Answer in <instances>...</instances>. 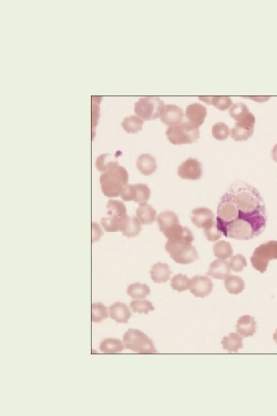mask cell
I'll return each mask as SVG.
<instances>
[{"instance_id":"9a60e30c","label":"cell","mask_w":277,"mask_h":416,"mask_svg":"<svg viewBox=\"0 0 277 416\" xmlns=\"http://www.w3.org/2000/svg\"><path fill=\"white\" fill-rule=\"evenodd\" d=\"M109 317L118 323H128L131 317L130 310L126 304L115 302L109 307Z\"/></svg>"},{"instance_id":"b9f144b4","label":"cell","mask_w":277,"mask_h":416,"mask_svg":"<svg viewBox=\"0 0 277 416\" xmlns=\"http://www.w3.org/2000/svg\"><path fill=\"white\" fill-rule=\"evenodd\" d=\"M273 340L277 344V329L275 330V333L273 334Z\"/></svg>"},{"instance_id":"8992f818","label":"cell","mask_w":277,"mask_h":416,"mask_svg":"<svg viewBox=\"0 0 277 416\" xmlns=\"http://www.w3.org/2000/svg\"><path fill=\"white\" fill-rule=\"evenodd\" d=\"M166 134L169 142L174 145L190 144L200 138L199 128L189 122L170 126Z\"/></svg>"},{"instance_id":"ba28073f","label":"cell","mask_w":277,"mask_h":416,"mask_svg":"<svg viewBox=\"0 0 277 416\" xmlns=\"http://www.w3.org/2000/svg\"><path fill=\"white\" fill-rule=\"evenodd\" d=\"M277 259V240H269L255 248L250 258L252 266L263 274L270 260Z\"/></svg>"},{"instance_id":"8d00e7d4","label":"cell","mask_w":277,"mask_h":416,"mask_svg":"<svg viewBox=\"0 0 277 416\" xmlns=\"http://www.w3.org/2000/svg\"><path fill=\"white\" fill-rule=\"evenodd\" d=\"M204 234L209 241L218 240L219 239L221 238L222 236L221 231H219L215 221L212 222V223L204 228Z\"/></svg>"},{"instance_id":"52a82bcc","label":"cell","mask_w":277,"mask_h":416,"mask_svg":"<svg viewBox=\"0 0 277 416\" xmlns=\"http://www.w3.org/2000/svg\"><path fill=\"white\" fill-rule=\"evenodd\" d=\"M166 105L159 97L140 98L134 105V112L143 120H152L161 117Z\"/></svg>"},{"instance_id":"74e56055","label":"cell","mask_w":277,"mask_h":416,"mask_svg":"<svg viewBox=\"0 0 277 416\" xmlns=\"http://www.w3.org/2000/svg\"><path fill=\"white\" fill-rule=\"evenodd\" d=\"M232 104V100L228 97H212L211 99V105L220 110H226Z\"/></svg>"},{"instance_id":"836d02e7","label":"cell","mask_w":277,"mask_h":416,"mask_svg":"<svg viewBox=\"0 0 277 416\" xmlns=\"http://www.w3.org/2000/svg\"><path fill=\"white\" fill-rule=\"evenodd\" d=\"M212 137L217 140H225L229 137L230 134L229 126L223 123L219 122L212 126Z\"/></svg>"},{"instance_id":"7a4b0ae2","label":"cell","mask_w":277,"mask_h":416,"mask_svg":"<svg viewBox=\"0 0 277 416\" xmlns=\"http://www.w3.org/2000/svg\"><path fill=\"white\" fill-rule=\"evenodd\" d=\"M163 234L168 238L165 249L174 261L180 264H188L198 259V252L192 244L194 235L189 228L179 223L166 230Z\"/></svg>"},{"instance_id":"603a6c76","label":"cell","mask_w":277,"mask_h":416,"mask_svg":"<svg viewBox=\"0 0 277 416\" xmlns=\"http://www.w3.org/2000/svg\"><path fill=\"white\" fill-rule=\"evenodd\" d=\"M142 230L141 223L135 216H128L122 228L123 235L128 237H135L138 235Z\"/></svg>"},{"instance_id":"4fadbf2b","label":"cell","mask_w":277,"mask_h":416,"mask_svg":"<svg viewBox=\"0 0 277 416\" xmlns=\"http://www.w3.org/2000/svg\"><path fill=\"white\" fill-rule=\"evenodd\" d=\"M183 118L184 112L183 109L174 104L166 105L164 112L160 117L161 121L169 127L181 124Z\"/></svg>"},{"instance_id":"d4e9b609","label":"cell","mask_w":277,"mask_h":416,"mask_svg":"<svg viewBox=\"0 0 277 416\" xmlns=\"http://www.w3.org/2000/svg\"><path fill=\"white\" fill-rule=\"evenodd\" d=\"M100 349L105 354H117L124 350V346L118 339L107 338L100 343Z\"/></svg>"},{"instance_id":"ffe728a7","label":"cell","mask_w":277,"mask_h":416,"mask_svg":"<svg viewBox=\"0 0 277 416\" xmlns=\"http://www.w3.org/2000/svg\"><path fill=\"white\" fill-rule=\"evenodd\" d=\"M156 221L158 223L159 229L163 233L172 226L180 223L179 217H177L175 213L169 211L162 212L157 217Z\"/></svg>"},{"instance_id":"cb8c5ba5","label":"cell","mask_w":277,"mask_h":416,"mask_svg":"<svg viewBox=\"0 0 277 416\" xmlns=\"http://www.w3.org/2000/svg\"><path fill=\"white\" fill-rule=\"evenodd\" d=\"M121 125L128 134H137L143 129V120L138 116L132 115L126 117Z\"/></svg>"},{"instance_id":"d6a6232c","label":"cell","mask_w":277,"mask_h":416,"mask_svg":"<svg viewBox=\"0 0 277 416\" xmlns=\"http://www.w3.org/2000/svg\"><path fill=\"white\" fill-rule=\"evenodd\" d=\"M130 308L132 311L140 314H148L155 310L153 305L148 300H135L131 301Z\"/></svg>"},{"instance_id":"484cf974","label":"cell","mask_w":277,"mask_h":416,"mask_svg":"<svg viewBox=\"0 0 277 416\" xmlns=\"http://www.w3.org/2000/svg\"><path fill=\"white\" fill-rule=\"evenodd\" d=\"M225 288L231 294H239L243 292L245 288V282L239 276H229L225 280Z\"/></svg>"},{"instance_id":"e575fe53","label":"cell","mask_w":277,"mask_h":416,"mask_svg":"<svg viewBox=\"0 0 277 416\" xmlns=\"http://www.w3.org/2000/svg\"><path fill=\"white\" fill-rule=\"evenodd\" d=\"M248 112H249V109H248L247 106L243 103H235L229 109V115L235 121H238L240 119L243 118Z\"/></svg>"},{"instance_id":"60d3db41","label":"cell","mask_w":277,"mask_h":416,"mask_svg":"<svg viewBox=\"0 0 277 416\" xmlns=\"http://www.w3.org/2000/svg\"><path fill=\"white\" fill-rule=\"evenodd\" d=\"M272 157L274 161L276 162L277 163V143L276 144H275V146H274L273 148H272Z\"/></svg>"},{"instance_id":"e0dca14e","label":"cell","mask_w":277,"mask_h":416,"mask_svg":"<svg viewBox=\"0 0 277 416\" xmlns=\"http://www.w3.org/2000/svg\"><path fill=\"white\" fill-rule=\"evenodd\" d=\"M236 331L244 337H250L256 332V323L254 317L243 315L240 317L236 325Z\"/></svg>"},{"instance_id":"83f0119b","label":"cell","mask_w":277,"mask_h":416,"mask_svg":"<svg viewBox=\"0 0 277 416\" xmlns=\"http://www.w3.org/2000/svg\"><path fill=\"white\" fill-rule=\"evenodd\" d=\"M213 254L219 259L225 260L232 257L233 250L230 243L226 240H220L214 244Z\"/></svg>"},{"instance_id":"ac0fdd59","label":"cell","mask_w":277,"mask_h":416,"mask_svg":"<svg viewBox=\"0 0 277 416\" xmlns=\"http://www.w3.org/2000/svg\"><path fill=\"white\" fill-rule=\"evenodd\" d=\"M136 166L143 175H151L156 171V161L150 154H143L137 159Z\"/></svg>"},{"instance_id":"44dd1931","label":"cell","mask_w":277,"mask_h":416,"mask_svg":"<svg viewBox=\"0 0 277 416\" xmlns=\"http://www.w3.org/2000/svg\"><path fill=\"white\" fill-rule=\"evenodd\" d=\"M223 349L228 352H237L243 348V338L238 333H230L222 340Z\"/></svg>"},{"instance_id":"2e32d148","label":"cell","mask_w":277,"mask_h":416,"mask_svg":"<svg viewBox=\"0 0 277 416\" xmlns=\"http://www.w3.org/2000/svg\"><path fill=\"white\" fill-rule=\"evenodd\" d=\"M230 274V268L229 263L223 259L214 260L210 263L208 275L212 278L224 280Z\"/></svg>"},{"instance_id":"f1b7e54d","label":"cell","mask_w":277,"mask_h":416,"mask_svg":"<svg viewBox=\"0 0 277 416\" xmlns=\"http://www.w3.org/2000/svg\"><path fill=\"white\" fill-rule=\"evenodd\" d=\"M127 294L132 298L143 299L150 294V288L146 285L134 283L128 286Z\"/></svg>"},{"instance_id":"30bf717a","label":"cell","mask_w":277,"mask_h":416,"mask_svg":"<svg viewBox=\"0 0 277 416\" xmlns=\"http://www.w3.org/2000/svg\"><path fill=\"white\" fill-rule=\"evenodd\" d=\"M177 174L184 180H200L203 176V166L197 159L189 158L179 166Z\"/></svg>"},{"instance_id":"d590c367","label":"cell","mask_w":277,"mask_h":416,"mask_svg":"<svg viewBox=\"0 0 277 416\" xmlns=\"http://www.w3.org/2000/svg\"><path fill=\"white\" fill-rule=\"evenodd\" d=\"M229 268L235 273H240L243 271L245 267L247 266V261L246 257L242 254H236L233 256L229 260Z\"/></svg>"},{"instance_id":"ab89813d","label":"cell","mask_w":277,"mask_h":416,"mask_svg":"<svg viewBox=\"0 0 277 416\" xmlns=\"http://www.w3.org/2000/svg\"><path fill=\"white\" fill-rule=\"evenodd\" d=\"M98 232L103 233L102 232L101 229H100V226H98L96 223H92V242L100 240V236H101L102 234H98Z\"/></svg>"},{"instance_id":"8fae6325","label":"cell","mask_w":277,"mask_h":416,"mask_svg":"<svg viewBox=\"0 0 277 416\" xmlns=\"http://www.w3.org/2000/svg\"><path fill=\"white\" fill-rule=\"evenodd\" d=\"M191 280L192 282L189 291L195 297H206L212 292L213 283L209 277L196 275L194 276Z\"/></svg>"},{"instance_id":"7c38bea8","label":"cell","mask_w":277,"mask_h":416,"mask_svg":"<svg viewBox=\"0 0 277 416\" xmlns=\"http://www.w3.org/2000/svg\"><path fill=\"white\" fill-rule=\"evenodd\" d=\"M207 116V109L201 103H194L188 105L186 109V117L189 123L196 127H200L204 123Z\"/></svg>"},{"instance_id":"1f68e13d","label":"cell","mask_w":277,"mask_h":416,"mask_svg":"<svg viewBox=\"0 0 277 416\" xmlns=\"http://www.w3.org/2000/svg\"><path fill=\"white\" fill-rule=\"evenodd\" d=\"M135 187V198L134 201L138 204H145L150 197V189L145 183H136Z\"/></svg>"},{"instance_id":"7402d4cb","label":"cell","mask_w":277,"mask_h":416,"mask_svg":"<svg viewBox=\"0 0 277 416\" xmlns=\"http://www.w3.org/2000/svg\"><path fill=\"white\" fill-rule=\"evenodd\" d=\"M136 217L142 224H151L155 221L156 211L150 205L141 204L137 208Z\"/></svg>"},{"instance_id":"277c9868","label":"cell","mask_w":277,"mask_h":416,"mask_svg":"<svg viewBox=\"0 0 277 416\" xmlns=\"http://www.w3.org/2000/svg\"><path fill=\"white\" fill-rule=\"evenodd\" d=\"M106 207L107 215L109 217L102 218V226L107 232L121 231L128 217L124 203L120 200H109Z\"/></svg>"},{"instance_id":"9c48e42d","label":"cell","mask_w":277,"mask_h":416,"mask_svg":"<svg viewBox=\"0 0 277 416\" xmlns=\"http://www.w3.org/2000/svg\"><path fill=\"white\" fill-rule=\"evenodd\" d=\"M255 119L252 112H248L243 118L235 122L231 130V137L235 141H246L252 137L254 132Z\"/></svg>"},{"instance_id":"6da1fadb","label":"cell","mask_w":277,"mask_h":416,"mask_svg":"<svg viewBox=\"0 0 277 416\" xmlns=\"http://www.w3.org/2000/svg\"><path fill=\"white\" fill-rule=\"evenodd\" d=\"M266 220L261 195L244 182L232 183L217 208V228L229 238L248 240L258 237L264 231Z\"/></svg>"},{"instance_id":"f546056e","label":"cell","mask_w":277,"mask_h":416,"mask_svg":"<svg viewBox=\"0 0 277 416\" xmlns=\"http://www.w3.org/2000/svg\"><path fill=\"white\" fill-rule=\"evenodd\" d=\"M191 279L186 275L183 274H175L172 280H171L170 285L172 289L175 291L182 292V291H187L191 287Z\"/></svg>"},{"instance_id":"4dcf8cb0","label":"cell","mask_w":277,"mask_h":416,"mask_svg":"<svg viewBox=\"0 0 277 416\" xmlns=\"http://www.w3.org/2000/svg\"><path fill=\"white\" fill-rule=\"evenodd\" d=\"M108 317L107 308L101 303H93L91 306V320L92 322H102Z\"/></svg>"},{"instance_id":"3957f363","label":"cell","mask_w":277,"mask_h":416,"mask_svg":"<svg viewBox=\"0 0 277 416\" xmlns=\"http://www.w3.org/2000/svg\"><path fill=\"white\" fill-rule=\"evenodd\" d=\"M129 174L123 166L117 165L100 176L102 191L106 197H116L128 183Z\"/></svg>"},{"instance_id":"d6986e66","label":"cell","mask_w":277,"mask_h":416,"mask_svg":"<svg viewBox=\"0 0 277 416\" xmlns=\"http://www.w3.org/2000/svg\"><path fill=\"white\" fill-rule=\"evenodd\" d=\"M171 273L172 272L167 263H156L151 269V278L155 283H165L169 280Z\"/></svg>"},{"instance_id":"f35d334b","label":"cell","mask_w":277,"mask_h":416,"mask_svg":"<svg viewBox=\"0 0 277 416\" xmlns=\"http://www.w3.org/2000/svg\"><path fill=\"white\" fill-rule=\"evenodd\" d=\"M121 198L124 201H132L135 198V185L126 184L122 191Z\"/></svg>"},{"instance_id":"5bb4252c","label":"cell","mask_w":277,"mask_h":416,"mask_svg":"<svg viewBox=\"0 0 277 416\" xmlns=\"http://www.w3.org/2000/svg\"><path fill=\"white\" fill-rule=\"evenodd\" d=\"M214 218L215 216L213 213L208 208L198 207L192 210L191 220L197 228H206L214 221Z\"/></svg>"},{"instance_id":"5b68a950","label":"cell","mask_w":277,"mask_h":416,"mask_svg":"<svg viewBox=\"0 0 277 416\" xmlns=\"http://www.w3.org/2000/svg\"><path fill=\"white\" fill-rule=\"evenodd\" d=\"M123 344L127 349L138 354L157 353L152 341L138 329L128 330L123 336Z\"/></svg>"},{"instance_id":"4316f807","label":"cell","mask_w":277,"mask_h":416,"mask_svg":"<svg viewBox=\"0 0 277 416\" xmlns=\"http://www.w3.org/2000/svg\"><path fill=\"white\" fill-rule=\"evenodd\" d=\"M118 165L116 157L113 154H103L97 158L95 166L100 172H106L108 169Z\"/></svg>"}]
</instances>
